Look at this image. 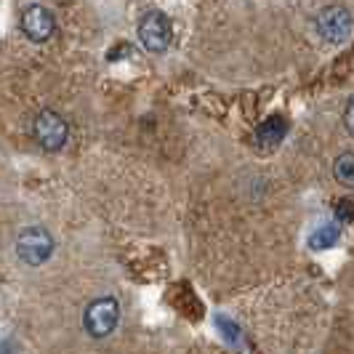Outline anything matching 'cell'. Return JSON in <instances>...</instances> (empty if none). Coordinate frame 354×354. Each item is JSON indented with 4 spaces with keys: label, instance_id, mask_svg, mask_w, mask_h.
I'll return each instance as SVG.
<instances>
[{
    "label": "cell",
    "instance_id": "obj_1",
    "mask_svg": "<svg viewBox=\"0 0 354 354\" xmlns=\"http://www.w3.org/2000/svg\"><path fill=\"white\" fill-rule=\"evenodd\" d=\"M53 253V237L46 227H24L17 237V256L21 264L40 266L51 259Z\"/></svg>",
    "mask_w": 354,
    "mask_h": 354
},
{
    "label": "cell",
    "instance_id": "obj_2",
    "mask_svg": "<svg viewBox=\"0 0 354 354\" xmlns=\"http://www.w3.org/2000/svg\"><path fill=\"white\" fill-rule=\"evenodd\" d=\"M118 319H120V304L112 296H102L86 306L83 325L93 338H106L118 328Z\"/></svg>",
    "mask_w": 354,
    "mask_h": 354
},
{
    "label": "cell",
    "instance_id": "obj_3",
    "mask_svg": "<svg viewBox=\"0 0 354 354\" xmlns=\"http://www.w3.org/2000/svg\"><path fill=\"white\" fill-rule=\"evenodd\" d=\"M32 133H35V142L40 144L46 152H59V149L67 144L70 128H67V120H64L59 112L43 109V112L35 118Z\"/></svg>",
    "mask_w": 354,
    "mask_h": 354
},
{
    "label": "cell",
    "instance_id": "obj_4",
    "mask_svg": "<svg viewBox=\"0 0 354 354\" xmlns=\"http://www.w3.org/2000/svg\"><path fill=\"white\" fill-rule=\"evenodd\" d=\"M171 37H174V27H171V19L165 17L162 11H149L144 14L139 21V40L149 53H162L171 46Z\"/></svg>",
    "mask_w": 354,
    "mask_h": 354
},
{
    "label": "cell",
    "instance_id": "obj_5",
    "mask_svg": "<svg viewBox=\"0 0 354 354\" xmlns=\"http://www.w3.org/2000/svg\"><path fill=\"white\" fill-rule=\"evenodd\" d=\"M315 27L317 32L322 35V40L328 43H344L349 32H352V17L346 8L341 6H330V8H322L315 19Z\"/></svg>",
    "mask_w": 354,
    "mask_h": 354
},
{
    "label": "cell",
    "instance_id": "obj_6",
    "mask_svg": "<svg viewBox=\"0 0 354 354\" xmlns=\"http://www.w3.org/2000/svg\"><path fill=\"white\" fill-rule=\"evenodd\" d=\"M19 24H21V32L30 37L32 43H46L48 37L56 32V21H53V14L46 8V6H27L24 11H21V19H19Z\"/></svg>",
    "mask_w": 354,
    "mask_h": 354
},
{
    "label": "cell",
    "instance_id": "obj_7",
    "mask_svg": "<svg viewBox=\"0 0 354 354\" xmlns=\"http://www.w3.org/2000/svg\"><path fill=\"white\" fill-rule=\"evenodd\" d=\"M285 133H288V123H285L280 115H274V118H266L264 123L259 125L256 139L264 144V147H274L277 142H283Z\"/></svg>",
    "mask_w": 354,
    "mask_h": 354
},
{
    "label": "cell",
    "instance_id": "obj_8",
    "mask_svg": "<svg viewBox=\"0 0 354 354\" xmlns=\"http://www.w3.org/2000/svg\"><path fill=\"white\" fill-rule=\"evenodd\" d=\"M338 243V227L336 224H322V227H317L315 230V234L309 237V245L315 250H328L333 248Z\"/></svg>",
    "mask_w": 354,
    "mask_h": 354
},
{
    "label": "cell",
    "instance_id": "obj_9",
    "mask_svg": "<svg viewBox=\"0 0 354 354\" xmlns=\"http://www.w3.org/2000/svg\"><path fill=\"white\" fill-rule=\"evenodd\" d=\"M333 174H336V178L344 184V187H352L354 184V155L352 152H344V155L336 160Z\"/></svg>",
    "mask_w": 354,
    "mask_h": 354
},
{
    "label": "cell",
    "instance_id": "obj_10",
    "mask_svg": "<svg viewBox=\"0 0 354 354\" xmlns=\"http://www.w3.org/2000/svg\"><path fill=\"white\" fill-rule=\"evenodd\" d=\"M338 213H341V218H344V221H352V203H349V200H344V203L338 205Z\"/></svg>",
    "mask_w": 354,
    "mask_h": 354
},
{
    "label": "cell",
    "instance_id": "obj_11",
    "mask_svg": "<svg viewBox=\"0 0 354 354\" xmlns=\"http://www.w3.org/2000/svg\"><path fill=\"white\" fill-rule=\"evenodd\" d=\"M352 109H354V104L349 102V104H346V128H349V131H352Z\"/></svg>",
    "mask_w": 354,
    "mask_h": 354
}]
</instances>
